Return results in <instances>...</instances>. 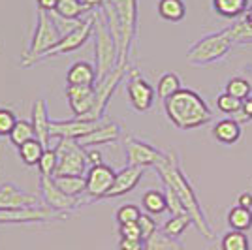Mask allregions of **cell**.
Here are the masks:
<instances>
[{
	"label": "cell",
	"instance_id": "cell-1",
	"mask_svg": "<svg viewBox=\"0 0 252 250\" xmlns=\"http://www.w3.org/2000/svg\"><path fill=\"white\" fill-rule=\"evenodd\" d=\"M157 171H158V175H160V179H162V183H164V187L171 188L179 196V199L183 201L185 211L190 215L192 224L198 228V231H200L203 237L213 239L215 233H213V229H211L209 224H207V219H205V215H203V211H201L200 201H198L196 194H194V188H192V185L189 183L187 175L183 173V169L179 167L175 153H171V151L166 153V158L157 166Z\"/></svg>",
	"mask_w": 252,
	"mask_h": 250
},
{
	"label": "cell",
	"instance_id": "cell-2",
	"mask_svg": "<svg viewBox=\"0 0 252 250\" xmlns=\"http://www.w3.org/2000/svg\"><path fill=\"white\" fill-rule=\"evenodd\" d=\"M164 111L169 123L179 130H194L207 125L213 119L211 107L192 89H181L168 100H164Z\"/></svg>",
	"mask_w": 252,
	"mask_h": 250
},
{
	"label": "cell",
	"instance_id": "cell-3",
	"mask_svg": "<svg viewBox=\"0 0 252 250\" xmlns=\"http://www.w3.org/2000/svg\"><path fill=\"white\" fill-rule=\"evenodd\" d=\"M94 17V59H96V83L107 77L119 68V45L107 29L100 10L93 11Z\"/></svg>",
	"mask_w": 252,
	"mask_h": 250
},
{
	"label": "cell",
	"instance_id": "cell-4",
	"mask_svg": "<svg viewBox=\"0 0 252 250\" xmlns=\"http://www.w3.org/2000/svg\"><path fill=\"white\" fill-rule=\"evenodd\" d=\"M61 38H63V34L59 31V27H57L51 13L38 10L36 11V31H34L29 49L23 53L21 66H25V68L34 66L42 55H45L51 47H55L57 43L61 42Z\"/></svg>",
	"mask_w": 252,
	"mask_h": 250
},
{
	"label": "cell",
	"instance_id": "cell-5",
	"mask_svg": "<svg viewBox=\"0 0 252 250\" xmlns=\"http://www.w3.org/2000/svg\"><path fill=\"white\" fill-rule=\"evenodd\" d=\"M231 42L228 31L224 32H215V34H209L205 38H201L194 43L187 51V61H189L192 66H205V64H213L217 61L224 59L228 53H230Z\"/></svg>",
	"mask_w": 252,
	"mask_h": 250
},
{
	"label": "cell",
	"instance_id": "cell-6",
	"mask_svg": "<svg viewBox=\"0 0 252 250\" xmlns=\"http://www.w3.org/2000/svg\"><path fill=\"white\" fill-rule=\"evenodd\" d=\"M121 23V47L119 66H128L130 49L137 32V0H111Z\"/></svg>",
	"mask_w": 252,
	"mask_h": 250
},
{
	"label": "cell",
	"instance_id": "cell-7",
	"mask_svg": "<svg viewBox=\"0 0 252 250\" xmlns=\"http://www.w3.org/2000/svg\"><path fill=\"white\" fill-rule=\"evenodd\" d=\"M55 151L59 155V166H57L55 177H63V175L85 177L89 169L87 151L75 139H59Z\"/></svg>",
	"mask_w": 252,
	"mask_h": 250
},
{
	"label": "cell",
	"instance_id": "cell-8",
	"mask_svg": "<svg viewBox=\"0 0 252 250\" xmlns=\"http://www.w3.org/2000/svg\"><path fill=\"white\" fill-rule=\"evenodd\" d=\"M64 219H68L66 213H59L47 205H31V207L0 211V224H45V222Z\"/></svg>",
	"mask_w": 252,
	"mask_h": 250
},
{
	"label": "cell",
	"instance_id": "cell-9",
	"mask_svg": "<svg viewBox=\"0 0 252 250\" xmlns=\"http://www.w3.org/2000/svg\"><path fill=\"white\" fill-rule=\"evenodd\" d=\"M94 34V17H93V13L89 15V17H85L81 25L74 29L72 32H68L66 36L61 38V42L57 43L55 47H51L49 51L42 55L36 64L38 62H43V61H49V59H55V57H59V55H66V53H72V51H77L79 47H83L85 43L89 42V38Z\"/></svg>",
	"mask_w": 252,
	"mask_h": 250
},
{
	"label": "cell",
	"instance_id": "cell-10",
	"mask_svg": "<svg viewBox=\"0 0 252 250\" xmlns=\"http://www.w3.org/2000/svg\"><path fill=\"white\" fill-rule=\"evenodd\" d=\"M126 72H128V66H119V68L113 70L107 77H104L102 81H98V83L94 85V107H93L91 115H89L87 119H83V121H102V119H104L107 104H109L113 93L117 91L119 83L123 81V77H125Z\"/></svg>",
	"mask_w": 252,
	"mask_h": 250
},
{
	"label": "cell",
	"instance_id": "cell-11",
	"mask_svg": "<svg viewBox=\"0 0 252 250\" xmlns=\"http://www.w3.org/2000/svg\"><path fill=\"white\" fill-rule=\"evenodd\" d=\"M40 196H42L43 205L55 209L59 213H70V211H75L79 205H85L87 199L83 198H72L68 194H64L61 188L55 185L53 177H45V175H40Z\"/></svg>",
	"mask_w": 252,
	"mask_h": 250
},
{
	"label": "cell",
	"instance_id": "cell-12",
	"mask_svg": "<svg viewBox=\"0 0 252 250\" xmlns=\"http://www.w3.org/2000/svg\"><path fill=\"white\" fill-rule=\"evenodd\" d=\"M115 171L107 164H96L87 169V190H85V199L87 203L96 201V199H104L107 192L111 190L115 183Z\"/></svg>",
	"mask_w": 252,
	"mask_h": 250
},
{
	"label": "cell",
	"instance_id": "cell-13",
	"mask_svg": "<svg viewBox=\"0 0 252 250\" xmlns=\"http://www.w3.org/2000/svg\"><path fill=\"white\" fill-rule=\"evenodd\" d=\"M125 151L126 164L134 167H157L166 158V153H160L158 149H155V147L145 143V141H141V139H137V137H126Z\"/></svg>",
	"mask_w": 252,
	"mask_h": 250
},
{
	"label": "cell",
	"instance_id": "cell-14",
	"mask_svg": "<svg viewBox=\"0 0 252 250\" xmlns=\"http://www.w3.org/2000/svg\"><path fill=\"white\" fill-rule=\"evenodd\" d=\"M104 121V119H102ZM102 121H83V119H72V121H51V139H81L83 136L94 132Z\"/></svg>",
	"mask_w": 252,
	"mask_h": 250
},
{
	"label": "cell",
	"instance_id": "cell-15",
	"mask_svg": "<svg viewBox=\"0 0 252 250\" xmlns=\"http://www.w3.org/2000/svg\"><path fill=\"white\" fill-rule=\"evenodd\" d=\"M126 93H128V100L132 107L143 113V111H149L153 107V102H155V89L151 87L149 81H145L139 73L134 70L130 73V81L126 85Z\"/></svg>",
	"mask_w": 252,
	"mask_h": 250
},
{
	"label": "cell",
	"instance_id": "cell-16",
	"mask_svg": "<svg viewBox=\"0 0 252 250\" xmlns=\"http://www.w3.org/2000/svg\"><path fill=\"white\" fill-rule=\"evenodd\" d=\"M66 100L77 119H87L94 107V87H70L66 85Z\"/></svg>",
	"mask_w": 252,
	"mask_h": 250
},
{
	"label": "cell",
	"instance_id": "cell-17",
	"mask_svg": "<svg viewBox=\"0 0 252 250\" xmlns=\"http://www.w3.org/2000/svg\"><path fill=\"white\" fill-rule=\"evenodd\" d=\"M31 205H42L40 198L29 192H23L21 188H17L11 183L0 185V211L31 207Z\"/></svg>",
	"mask_w": 252,
	"mask_h": 250
},
{
	"label": "cell",
	"instance_id": "cell-18",
	"mask_svg": "<svg viewBox=\"0 0 252 250\" xmlns=\"http://www.w3.org/2000/svg\"><path fill=\"white\" fill-rule=\"evenodd\" d=\"M121 137V126L113 123V121H102V125L96 128L94 132L87 134L81 139H77V143L83 149H96L100 145H107L113 143Z\"/></svg>",
	"mask_w": 252,
	"mask_h": 250
},
{
	"label": "cell",
	"instance_id": "cell-19",
	"mask_svg": "<svg viewBox=\"0 0 252 250\" xmlns=\"http://www.w3.org/2000/svg\"><path fill=\"white\" fill-rule=\"evenodd\" d=\"M31 123L34 128V134L36 139L42 143L45 149H51L49 141H51V119L47 113V104L45 100H36L32 104V115H31Z\"/></svg>",
	"mask_w": 252,
	"mask_h": 250
},
{
	"label": "cell",
	"instance_id": "cell-20",
	"mask_svg": "<svg viewBox=\"0 0 252 250\" xmlns=\"http://www.w3.org/2000/svg\"><path fill=\"white\" fill-rule=\"evenodd\" d=\"M143 171H145V167L134 166H126L121 171H117L115 183H113V187L107 192L105 198H119V196H125L128 192H132L139 185V181L143 177Z\"/></svg>",
	"mask_w": 252,
	"mask_h": 250
},
{
	"label": "cell",
	"instance_id": "cell-21",
	"mask_svg": "<svg viewBox=\"0 0 252 250\" xmlns=\"http://www.w3.org/2000/svg\"><path fill=\"white\" fill-rule=\"evenodd\" d=\"M66 85H70V87H94L96 68L85 61L72 64L68 73H66Z\"/></svg>",
	"mask_w": 252,
	"mask_h": 250
},
{
	"label": "cell",
	"instance_id": "cell-22",
	"mask_svg": "<svg viewBox=\"0 0 252 250\" xmlns=\"http://www.w3.org/2000/svg\"><path fill=\"white\" fill-rule=\"evenodd\" d=\"M213 136L222 145H233L241 139V125L235 119H222L213 128Z\"/></svg>",
	"mask_w": 252,
	"mask_h": 250
},
{
	"label": "cell",
	"instance_id": "cell-23",
	"mask_svg": "<svg viewBox=\"0 0 252 250\" xmlns=\"http://www.w3.org/2000/svg\"><path fill=\"white\" fill-rule=\"evenodd\" d=\"M55 15L63 17V19H70V21H81L85 17H89L93 11L87 6L81 4V0H61L57 10L53 11Z\"/></svg>",
	"mask_w": 252,
	"mask_h": 250
},
{
	"label": "cell",
	"instance_id": "cell-24",
	"mask_svg": "<svg viewBox=\"0 0 252 250\" xmlns=\"http://www.w3.org/2000/svg\"><path fill=\"white\" fill-rule=\"evenodd\" d=\"M215 11L226 17V19H237L247 13L249 10V0H213Z\"/></svg>",
	"mask_w": 252,
	"mask_h": 250
},
{
	"label": "cell",
	"instance_id": "cell-25",
	"mask_svg": "<svg viewBox=\"0 0 252 250\" xmlns=\"http://www.w3.org/2000/svg\"><path fill=\"white\" fill-rule=\"evenodd\" d=\"M158 15L166 21L179 23L187 15V6L183 0H158Z\"/></svg>",
	"mask_w": 252,
	"mask_h": 250
},
{
	"label": "cell",
	"instance_id": "cell-26",
	"mask_svg": "<svg viewBox=\"0 0 252 250\" xmlns=\"http://www.w3.org/2000/svg\"><path fill=\"white\" fill-rule=\"evenodd\" d=\"M55 185L63 190L64 194L72 198H83L87 190V179L75 177V175H63V177H53Z\"/></svg>",
	"mask_w": 252,
	"mask_h": 250
},
{
	"label": "cell",
	"instance_id": "cell-27",
	"mask_svg": "<svg viewBox=\"0 0 252 250\" xmlns=\"http://www.w3.org/2000/svg\"><path fill=\"white\" fill-rule=\"evenodd\" d=\"M143 209L147 211L149 215H162L168 211V199H166V192L157 190V188H151L143 194L141 198Z\"/></svg>",
	"mask_w": 252,
	"mask_h": 250
},
{
	"label": "cell",
	"instance_id": "cell-28",
	"mask_svg": "<svg viewBox=\"0 0 252 250\" xmlns=\"http://www.w3.org/2000/svg\"><path fill=\"white\" fill-rule=\"evenodd\" d=\"M43 151H45V147L38 139H31V141H27L25 145H21L17 149V155H19V158H21V162L25 166L32 167L40 164Z\"/></svg>",
	"mask_w": 252,
	"mask_h": 250
},
{
	"label": "cell",
	"instance_id": "cell-29",
	"mask_svg": "<svg viewBox=\"0 0 252 250\" xmlns=\"http://www.w3.org/2000/svg\"><path fill=\"white\" fill-rule=\"evenodd\" d=\"M228 224L231 229L237 231H247L252 228V209H245L241 205L230 209L228 213Z\"/></svg>",
	"mask_w": 252,
	"mask_h": 250
},
{
	"label": "cell",
	"instance_id": "cell-30",
	"mask_svg": "<svg viewBox=\"0 0 252 250\" xmlns=\"http://www.w3.org/2000/svg\"><path fill=\"white\" fill-rule=\"evenodd\" d=\"M183 87H181V77L175 72L164 73L157 85V94L162 100H168L169 96H173L175 93H179Z\"/></svg>",
	"mask_w": 252,
	"mask_h": 250
},
{
	"label": "cell",
	"instance_id": "cell-31",
	"mask_svg": "<svg viewBox=\"0 0 252 250\" xmlns=\"http://www.w3.org/2000/svg\"><path fill=\"white\" fill-rule=\"evenodd\" d=\"M31 139H36V134H34V128H32V123L29 121H17V125L13 126V130H11L10 134V141L11 145H15L17 149L21 145H25L27 141H31Z\"/></svg>",
	"mask_w": 252,
	"mask_h": 250
},
{
	"label": "cell",
	"instance_id": "cell-32",
	"mask_svg": "<svg viewBox=\"0 0 252 250\" xmlns=\"http://www.w3.org/2000/svg\"><path fill=\"white\" fill-rule=\"evenodd\" d=\"M220 247L222 250H251V241L245 235V231L231 229L222 237Z\"/></svg>",
	"mask_w": 252,
	"mask_h": 250
},
{
	"label": "cell",
	"instance_id": "cell-33",
	"mask_svg": "<svg viewBox=\"0 0 252 250\" xmlns=\"http://www.w3.org/2000/svg\"><path fill=\"white\" fill-rule=\"evenodd\" d=\"M190 224H192L190 215H187V213H185V215H175V217H171V219L162 226V233H166L171 239H177L179 235L189 228Z\"/></svg>",
	"mask_w": 252,
	"mask_h": 250
},
{
	"label": "cell",
	"instance_id": "cell-34",
	"mask_svg": "<svg viewBox=\"0 0 252 250\" xmlns=\"http://www.w3.org/2000/svg\"><path fill=\"white\" fill-rule=\"evenodd\" d=\"M226 93L231 94V96H235L237 100H247V98H251V93H252V85L249 79H245V77H231L230 81L226 83Z\"/></svg>",
	"mask_w": 252,
	"mask_h": 250
},
{
	"label": "cell",
	"instance_id": "cell-35",
	"mask_svg": "<svg viewBox=\"0 0 252 250\" xmlns=\"http://www.w3.org/2000/svg\"><path fill=\"white\" fill-rule=\"evenodd\" d=\"M179 249L181 247L175 243V239L168 237L162 231H157L153 237H149L145 241V250H179Z\"/></svg>",
	"mask_w": 252,
	"mask_h": 250
},
{
	"label": "cell",
	"instance_id": "cell-36",
	"mask_svg": "<svg viewBox=\"0 0 252 250\" xmlns=\"http://www.w3.org/2000/svg\"><path fill=\"white\" fill-rule=\"evenodd\" d=\"M57 166H59V155H57V151H55V149H45L42 155V160H40V164H38L40 175L55 177Z\"/></svg>",
	"mask_w": 252,
	"mask_h": 250
},
{
	"label": "cell",
	"instance_id": "cell-37",
	"mask_svg": "<svg viewBox=\"0 0 252 250\" xmlns=\"http://www.w3.org/2000/svg\"><path fill=\"white\" fill-rule=\"evenodd\" d=\"M141 215H143V213L139 211L137 205H134V203H126V205H121L119 211H117V222H119V226L130 224V222H137Z\"/></svg>",
	"mask_w": 252,
	"mask_h": 250
},
{
	"label": "cell",
	"instance_id": "cell-38",
	"mask_svg": "<svg viewBox=\"0 0 252 250\" xmlns=\"http://www.w3.org/2000/svg\"><path fill=\"white\" fill-rule=\"evenodd\" d=\"M241 100H237L235 96H231L228 93H222L219 98H217V107H219V111L226 115H235L239 109H241Z\"/></svg>",
	"mask_w": 252,
	"mask_h": 250
},
{
	"label": "cell",
	"instance_id": "cell-39",
	"mask_svg": "<svg viewBox=\"0 0 252 250\" xmlns=\"http://www.w3.org/2000/svg\"><path fill=\"white\" fill-rule=\"evenodd\" d=\"M17 117L11 109L0 107V137H10L13 126L17 125Z\"/></svg>",
	"mask_w": 252,
	"mask_h": 250
},
{
	"label": "cell",
	"instance_id": "cell-40",
	"mask_svg": "<svg viewBox=\"0 0 252 250\" xmlns=\"http://www.w3.org/2000/svg\"><path fill=\"white\" fill-rule=\"evenodd\" d=\"M166 199H168V211L171 213V217H175V215H185L187 211H185V205H183V201L179 199V196L171 190V188L166 187ZM189 215V213H187Z\"/></svg>",
	"mask_w": 252,
	"mask_h": 250
},
{
	"label": "cell",
	"instance_id": "cell-41",
	"mask_svg": "<svg viewBox=\"0 0 252 250\" xmlns=\"http://www.w3.org/2000/svg\"><path fill=\"white\" fill-rule=\"evenodd\" d=\"M137 224H139V229H141V237H143V241H147L149 237H153V235L158 231L157 222H155V219H153L151 215H141L139 220H137Z\"/></svg>",
	"mask_w": 252,
	"mask_h": 250
},
{
	"label": "cell",
	"instance_id": "cell-42",
	"mask_svg": "<svg viewBox=\"0 0 252 250\" xmlns=\"http://www.w3.org/2000/svg\"><path fill=\"white\" fill-rule=\"evenodd\" d=\"M119 233H121V239L143 241V237H141V229H139V224H137V222H130V224L119 226Z\"/></svg>",
	"mask_w": 252,
	"mask_h": 250
},
{
	"label": "cell",
	"instance_id": "cell-43",
	"mask_svg": "<svg viewBox=\"0 0 252 250\" xmlns=\"http://www.w3.org/2000/svg\"><path fill=\"white\" fill-rule=\"evenodd\" d=\"M235 121L241 125V123H249L252 121V96L251 98H247V100H243L241 104V109L235 113Z\"/></svg>",
	"mask_w": 252,
	"mask_h": 250
},
{
	"label": "cell",
	"instance_id": "cell-44",
	"mask_svg": "<svg viewBox=\"0 0 252 250\" xmlns=\"http://www.w3.org/2000/svg\"><path fill=\"white\" fill-rule=\"evenodd\" d=\"M121 250H145V241H134V239H121L119 241Z\"/></svg>",
	"mask_w": 252,
	"mask_h": 250
},
{
	"label": "cell",
	"instance_id": "cell-45",
	"mask_svg": "<svg viewBox=\"0 0 252 250\" xmlns=\"http://www.w3.org/2000/svg\"><path fill=\"white\" fill-rule=\"evenodd\" d=\"M87 151V160H89V167L96 166V164H104L102 162V153L98 149H85Z\"/></svg>",
	"mask_w": 252,
	"mask_h": 250
},
{
	"label": "cell",
	"instance_id": "cell-46",
	"mask_svg": "<svg viewBox=\"0 0 252 250\" xmlns=\"http://www.w3.org/2000/svg\"><path fill=\"white\" fill-rule=\"evenodd\" d=\"M59 2H61V0H36V6H38V10H43L49 13V11L57 10Z\"/></svg>",
	"mask_w": 252,
	"mask_h": 250
},
{
	"label": "cell",
	"instance_id": "cell-47",
	"mask_svg": "<svg viewBox=\"0 0 252 250\" xmlns=\"http://www.w3.org/2000/svg\"><path fill=\"white\" fill-rule=\"evenodd\" d=\"M237 205H241V207H245V209H252V194L251 192H243L241 196H239Z\"/></svg>",
	"mask_w": 252,
	"mask_h": 250
},
{
	"label": "cell",
	"instance_id": "cell-48",
	"mask_svg": "<svg viewBox=\"0 0 252 250\" xmlns=\"http://www.w3.org/2000/svg\"><path fill=\"white\" fill-rule=\"evenodd\" d=\"M81 4H83V6H87L91 11H94V10H100V8L104 6L105 0H81Z\"/></svg>",
	"mask_w": 252,
	"mask_h": 250
},
{
	"label": "cell",
	"instance_id": "cell-49",
	"mask_svg": "<svg viewBox=\"0 0 252 250\" xmlns=\"http://www.w3.org/2000/svg\"><path fill=\"white\" fill-rule=\"evenodd\" d=\"M243 21L247 23V25H249V27L252 29V6L249 8V10H247V13H245V19H243Z\"/></svg>",
	"mask_w": 252,
	"mask_h": 250
},
{
	"label": "cell",
	"instance_id": "cell-50",
	"mask_svg": "<svg viewBox=\"0 0 252 250\" xmlns=\"http://www.w3.org/2000/svg\"><path fill=\"white\" fill-rule=\"evenodd\" d=\"M179 250H181V249H179Z\"/></svg>",
	"mask_w": 252,
	"mask_h": 250
}]
</instances>
